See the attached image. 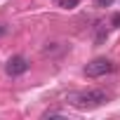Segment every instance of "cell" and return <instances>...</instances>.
Listing matches in <instances>:
<instances>
[{
  "label": "cell",
  "instance_id": "1",
  "mask_svg": "<svg viewBox=\"0 0 120 120\" xmlns=\"http://www.w3.org/2000/svg\"><path fill=\"white\" fill-rule=\"evenodd\" d=\"M111 101V94L104 90H82V92H73L68 94V104L80 108V111H90V108H99L104 104Z\"/></svg>",
  "mask_w": 120,
  "mask_h": 120
},
{
  "label": "cell",
  "instance_id": "3",
  "mask_svg": "<svg viewBox=\"0 0 120 120\" xmlns=\"http://www.w3.org/2000/svg\"><path fill=\"white\" fill-rule=\"evenodd\" d=\"M26 71H28V59H26V56L17 54V56L7 59V64H5V73H7L10 78H19V75H24Z\"/></svg>",
  "mask_w": 120,
  "mask_h": 120
},
{
  "label": "cell",
  "instance_id": "4",
  "mask_svg": "<svg viewBox=\"0 0 120 120\" xmlns=\"http://www.w3.org/2000/svg\"><path fill=\"white\" fill-rule=\"evenodd\" d=\"M78 3H80V0H59V7H64V10H73V7H78Z\"/></svg>",
  "mask_w": 120,
  "mask_h": 120
},
{
  "label": "cell",
  "instance_id": "2",
  "mask_svg": "<svg viewBox=\"0 0 120 120\" xmlns=\"http://www.w3.org/2000/svg\"><path fill=\"white\" fill-rule=\"evenodd\" d=\"M115 64L111 61V59H106V56H97V59H92V61L85 66V75L87 78H104V75H108V73H115Z\"/></svg>",
  "mask_w": 120,
  "mask_h": 120
},
{
  "label": "cell",
  "instance_id": "5",
  "mask_svg": "<svg viewBox=\"0 0 120 120\" xmlns=\"http://www.w3.org/2000/svg\"><path fill=\"white\" fill-rule=\"evenodd\" d=\"M97 5H99V7H111L113 0H97Z\"/></svg>",
  "mask_w": 120,
  "mask_h": 120
},
{
  "label": "cell",
  "instance_id": "6",
  "mask_svg": "<svg viewBox=\"0 0 120 120\" xmlns=\"http://www.w3.org/2000/svg\"><path fill=\"white\" fill-rule=\"evenodd\" d=\"M113 24H115V26L120 28V14H113Z\"/></svg>",
  "mask_w": 120,
  "mask_h": 120
},
{
  "label": "cell",
  "instance_id": "7",
  "mask_svg": "<svg viewBox=\"0 0 120 120\" xmlns=\"http://www.w3.org/2000/svg\"><path fill=\"white\" fill-rule=\"evenodd\" d=\"M5 33H7V26H5V24H0V38H3Z\"/></svg>",
  "mask_w": 120,
  "mask_h": 120
}]
</instances>
